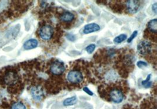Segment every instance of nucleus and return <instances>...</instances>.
<instances>
[{"label": "nucleus", "instance_id": "f257e3e1", "mask_svg": "<svg viewBox=\"0 0 157 109\" xmlns=\"http://www.w3.org/2000/svg\"><path fill=\"white\" fill-rule=\"evenodd\" d=\"M0 85L11 93L18 91L21 86V77L14 66H8L0 70Z\"/></svg>", "mask_w": 157, "mask_h": 109}, {"label": "nucleus", "instance_id": "f03ea898", "mask_svg": "<svg viewBox=\"0 0 157 109\" xmlns=\"http://www.w3.org/2000/svg\"><path fill=\"white\" fill-rule=\"evenodd\" d=\"M54 35V29L52 26L46 24L42 26L38 31V35L44 41L50 40Z\"/></svg>", "mask_w": 157, "mask_h": 109}, {"label": "nucleus", "instance_id": "7ed1b4c3", "mask_svg": "<svg viewBox=\"0 0 157 109\" xmlns=\"http://www.w3.org/2000/svg\"><path fill=\"white\" fill-rule=\"evenodd\" d=\"M83 74L80 70H72L67 75V80L72 84H79L83 82Z\"/></svg>", "mask_w": 157, "mask_h": 109}, {"label": "nucleus", "instance_id": "20e7f679", "mask_svg": "<svg viewBox=\"0 0 157 109\" xmlns=\"http://www.w3.org/2000/svg\"><path fill=\"white\" fill-rule=\"evenodd\" d=\"M110 98L113 103H120L124 99V95L120 89L114 88L110 92Z\"/></svg>", "mask_w": 157, "mask_h": 109}, {"label": "nucleus", "instance_id": "39448f33", "mask_svg": "<svg viewBox=\"0 0 157 109\" xmlns=\"http://www.w3.org/2000/svg\"><path fill=\"white\" fill-rule=\"evenodd\" d=\"M137 51L142 55H147L152 51L151 43L148 41H142L137 46Z\"/></svg>", "mask_w": 157, "mask_h": 109}, {"label": "nucleus", "instance_id": "423d86ee", "mask_svg": "<svg viewBox=\"0 0 157 109\" xmlns=\"http://www.w3.org/2000/svg\"><path fill=\"white\" fill-rule=\"evenodd\" d=\"M65 66L62 62L55 61L50 66V71L54 75H62L65 71Z\"/></svg>", "mask_w": 157, "mask_h": 109}, {"label": "nucleus", "instance_id": "0eeeda50", "mask_svg": "<svg viewBox=\"0 0 157 109\" xmlns=\"http://www.w3.org/2000/svg\"><path fill=\"white\" fill-rule=\"evenodd\" d=\"M138 1H126V8L129 13L135 14L140 8V4Z\"/></svg>", "mask_w": 157, "mask_h": 109}, {"label": "nucleus", "instance_id": "6e6552de", "mask_svg": "<svg viewBox=\"0 0 157 109\" xmlns=\"http://www.w3.org/2000/svg\"><path fill=\"white\" fill-rule=\"evenodd\" d=\"M31 94L36 101H41L44 98V92L40 86H34L31 89Z\"/></svg>", "mask_w": 157, "mask_h": 109}, {"label": "nucleus", "instance_id": "1a4fd4ad", "mask_svg": "<svg viewBox=\"0 0 157 109\" xmlns=\"http://www.w3.org/2000/svg\"><path fill=\"white\" fill-rule=\"evenodd\" d=\"M100 30V27L96 23H91L86 25L83 29V32L85 34H88L94 32H97Z\"/></svg>", "mask_w": 157, "mask_h": 109}, {"label": "nucleus", "instance_id": "9d476101", "mask_svg": "<svg viewBox=\"0 0 157 109\" xmlns=\"http://www.w3.org/2000/svg\"><path fill=\"white\" fill-rule=\"evenodd\" d=\"M38 42L37 40L35 39H31L26 41L24 44V48L25 50H30L35 48L38 46Z\"/></svg>", "mask_w": 157, "mask_h": 109}, {"label": "nucleus", "instance_id": "9b49d317", "mask_svg": "<svg viewBox=\"0 0 157 109\" xmlns=\"http://www.w3.org/2000/svg\"><path fill=\"white\" fill-rule=\"evenodd\" d=\"M74 19V15L70 12H65L60 17V19L64 22H70Z\"/></svg>", "mask_w": 157, "mask_h": 109}, {"label": "nucleus", "instance_id": "f8f14e48", "mask_svg": "<svg viewBox=\"0 0 157 109\" xmlns=\"http://www.w3.org/2000/svg\"><path fill=\"white\" fill-rule=\"evenodd\" d=\"M148 28L151 32L156 33L157 29V19L156 18L151 20L148 24Z\"/></svg>", "mask_w": 157, "mask_h": 109}, {"label": "nucleus", "instance_id": "ddd939ff", "mask_svg": "<svg viewBox=\"0 0 157 109\" xmlns=\"http://www.w3.org/2000/svg\"><path fill=\"white\" fill-rule=\"evenodd\" d=\"M77 102V98L76 96H73L71 97V98H69L65 99L63 102V104L65 106H72L76 104Z\"/></svg>", "mask_w": 157, "mask_h": 109}, {"label": "nucleus", "instance_id": "4468645a", "mask_svg": "<svg viewBox=\"0 0 157 109\" xmlns=\"http://www.w3.org/2000/svg\"><path fill=\"white\" fill-rule=\"evenodd\" d=\"M9 109H27V107L22 102H17L11 104Z\"/></svg>", "mask_w": 157, "mask_h": 109}, {"label": "nucleus", "instance_id": "2eb2a0df", "mask_svg": "<svg viewBox=\"0 0 157 109\" xmlns=\"http://www.w3.org/2000/svg\"><path fill=\"white\" fill-rule=\"evenodd\" d=\"M127 38V36L125 34H121L118 36H116V37L114 39V42L115 43H120L126 40Z\"/></svg>", "mask_w": 157, "mask_h": 109}, {"label": "nucleus", "instance_id": "dca6fc26", "mask_svg": "<svg viewBox=\"0 0 157 109\" xmlns=\"http://www.w3.org/2000/svg\"><path fill=\"white\" fill-rule=\"evenodd\" d=\"M151 74H150V75L147 76L146 80H143V81L142 82V86H143V87H144L145 88H150V87L152 86V82L150 81V79H151Z\"/></svg>", "mask_w": 157, "mask_h": 109}, {"label": "nucleus", "instance_id": "f3484780", "mask_svg": "<svg viewBox=\"0 0 157 109\" xmlns=\"http://www.w3.org/2000/svg\"><path fill=\"white\" fill-rule=\"evenodd\" d=\"M95 47L96 46L95 44H90L88 46H87V47L85 48V50L89 54H91L94 51Z\"/></svg>", "mask_w": 157, "mask_h": 109}, {"label": "nucleus", "instance_id": "a211bd4d", "mask_svg": "<svg viewBox=\"0 0 157 109\" xmlns=\"http://www.w3.org/2000/svg\"><path fill=\"white\" fill-rule=\"evenodd\" d=\"M138 34V31H134V32L132 33V35L130 36V37H129V38L127 40V42L128 43H130V42H131L133 41V40L136 37L137 35Z\"/></svg>", "mask_w": 157, "mask_h": 109}, {"label": "nucleus", "instance_id": "6ab92c4d", "mask_svg": "<svg viewBox=\"0 0 157 109\" xmlns=\"http://www.w3.org/2000/svg\"><path fill=\"white\" fill-rule=\"evenodd\" d=\"M137 65L138 66V68H144V67H147L148 66V64L147 62H144V61H138L137 63Z\"/></svg>", "mask_w": 157, "mask_h": 109}, {"label": "nucleus", "instance_id": "aec40b11", "mask_svg": "<svg viewBox=\"0 0 157 109\" xmlns=\"http://www.w3.org/2000/svg\"><path fill=\"white\" fill-rule=\"evenodd\" d=\"M67 38L70 41H74L75 40V36L71 33H68L67 35Z\"/></svg>", "mask_w": 157, "mask_h": 109}, {"label": "nucleus", "instance_id": "412c9836", "mask_svg": "<svg viewBox=\"0 0 157 109\" xmlns=\"http://www.w3.org/2000/svg\"><path fill=\"white\" fill-rule=\"evenodd\" d=\"M83 90H84L85 93H87L88 94H89V95H90V96H93V95L94 94H93V92L92 91H91V90H90L89 89H88V88H87V87L84 88Z\"/></svg>", "mask_w": 157, "mask_h": 109}, {"label": "nucleus", "instance_id": "4be33fe9", "mask_svg": "<svg viewBox=\"0 0 157 109\" xmlns=\"http://www.w3.org/2000/svg\"><path fill=\"white\" fill-rule=\"evenodd\" d=\"M152 11L154 12L155 14H156V9H157V5H156V3H155L152 5Z\"/></svg>", "mask_w": 157, "mask_h": 109}]
</instances>
